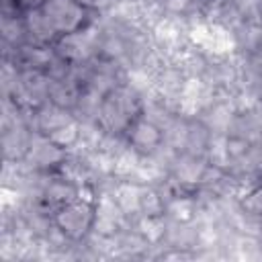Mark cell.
I'll return each mask as SVG.
<instances>
[{
    "label": "cell",
    "instance_id": "cell-1",
    "mask_svg": "<svg viewBox=\"0 0 262 262\" xmlns=\"http://www.w3.org/2000/svg\"><path fill=\"white\" fill-rule=\"evenodd\" d=\"M96 196L94 192H84L57 207L51 213V221L57 227V231L72 244L80 246L88 242V237L94 233V223H96Z\"/></svg>",
    "mask_w": 262,
    "mask_h": 262
},
{
    "label": "cell",
    "instance_id": "cell-2",
    "mask_svg": "<svg viewBox=\"0 0 262 262\" xmlns=\"http://www.w3.org/2000/svg\"><path fill=\"white\" fill-rule=\"evenodd\" d=\"M39 6L59 37L84 31L96 20V10L86 8L78 0H43Z\"/></svg>",
    "mask_w": 262,
    "mask_h": 262
},
{
    "label": "cell",
    "instance_id": "cell-3",
    "mask_svg": "<svg viewBox=\"0 0 262 262\" xmlns=\"http://www.w3.org/2000/svg\"><path fill=\"white\" fill-rule=\"evenodd\" d=\"M125 145L135 151L141 158H149L154 156L158 149H162L166 145V135H164V127L158 125L154 119H149L145 113H141L127 129L125 133Z\"/></svg>",
    "mask_w": 262,
    "mask_h": 262
},
{
    "label": "cell",
    "instance_id": "cell-4",
    "mask_svg": "<svg viewBox=\"0 0 262 262\" xmlns=\"http://www.w3.org/2000/svg\"><path fill=\"white\" fill-rule=\"evenodd\" d=\"M23 23H25V31H27L29 43H37V45H55V41L59 39V35H57L55 29L51 27L49 18L45 16V12L41 10L39 4L23 12Z\"/></svg>",
    "mask_w": 262,
    "mask_h": 262
},
{
    "label": "cell",
    "instance_id": "cell-5",
    "mask_svg": "<svg viewBox=\"0 0 262 262\" xmlns=\"http://www.w3.org/2000/svg\"><path fill=\"white\" fill-rule=\"evenodd\" d=\"M80 4H84L86 8H90V10H96V12H100L102 8H104V0H78Z\"/></svg>",
    "mask_w": 262,
    "mask_h": 262
},
{
    "label": "cell",
    "instance_id": "cell-6",
    "mask_svg": "<svg viewBox=\"0 0 262 262\" xmlns=\"http://www.w3.org/2000/svg\"><path fill=\"white\" fill-rule=\"evenodd\" d=\"M41 2H43V0H41Z\"/></svg>",
    "mask_w": 262,
    "mask_h": 262
}]
</instances>
